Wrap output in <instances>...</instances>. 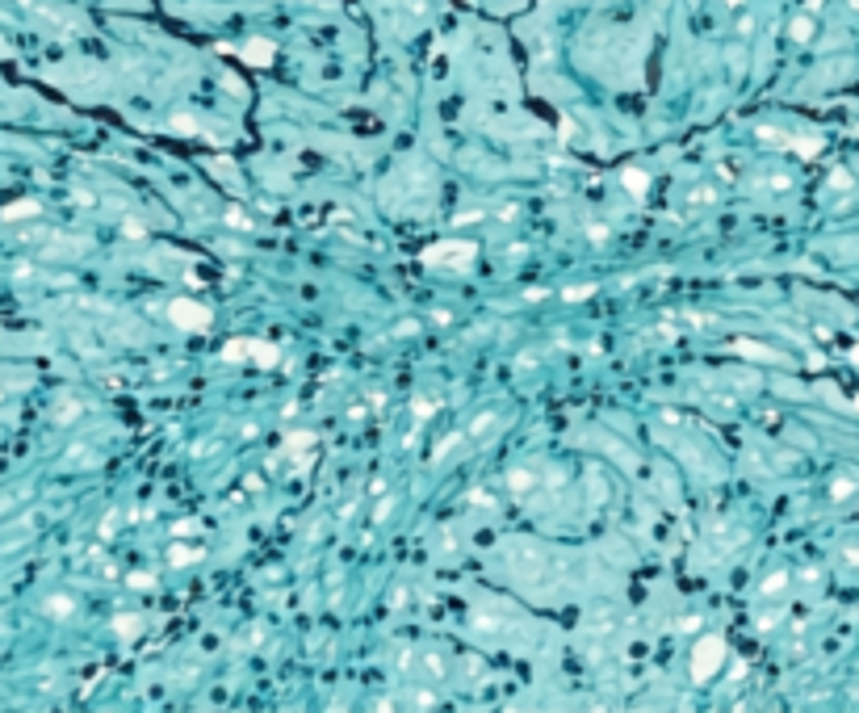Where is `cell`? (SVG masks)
<instances>
[{
  "label": "cell",
  "instance_id": "3957f363",
  "mask_svg": "<svg viewBox=\"0 0 859 713\" xmlns=\"http://www.w3.org/2000/svg\"><path fill=\"white\" fill-rule=\"evenodd\" d=\"M793 38H797V42H809V38H814V21H809V17H797V21H793Z\"/></svg>",
  "mask_w": 859,
  "mask_h": 713
},
{
  "label": "cell",
  "instance_id": "6da1fadb",
  "mask_svg": "<svg viewBox=\"0 0 859 713\" xmlns=\"http://www.w3.org/2000/svg\"><path fill=\"white\" fill-rule=\"evenodd\" d=\"M725 663V642L717 638V634H709V638H700L696 642V651H692V676L704 684V680H713L717 676V668Z\"/></svg>",
  "mask_w": 859,
  "mask_h": 713
},
{
  "label": "cell",
  "instance_id": "7a4b0ae2",
  "mask_svg": "<svg viewBox=\"0 0 859 713\" xmlns=\"http://www.w3.org/2000/svg\"><path fill=\"white\" fill-rule=\"evenodd\" d=\"M168 315H172L180 327H197V332H201V327H210V311H206V306H193L189 298L172 302V311H168Z\"/></svg>",
  "mask_w": 859,
  "mask_h": 713
}]
</instances>
